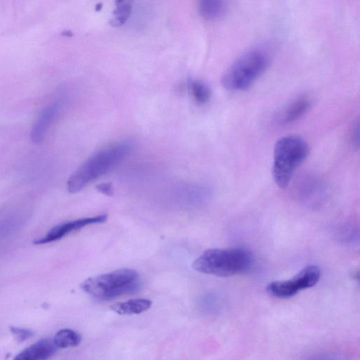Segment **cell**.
Instances as JSON below:
<instances>
[{
  "label": "cell",
  "instance_id": "obj_1",
  "mask_svg": "<svg viewBox=\"0 0 360 360\" xmlns=\"http://www.w3.org/2000/svg\"><path fill=\"white\" fill-rule=\"evenodd\" d=\"M129 142H122L102 149L88 158L69 178L67 188L76 194L108 173L131 152Z\"/></svg>",
  "mask_w": 360,
  "mask_h": 360
},
{
  "label": "cell",
  "instance_id": "obj_2",
  "mask_svg": "<svg viewBox=\"0 0 360 360\" xmlns=\"http://www.w3.org/2000/svg\"><path fill=\"white\" fill-rule=\"evenodd\" d=\"M254 254L245 248L209 249L193 263L196 271L220 277L241 275L252 269Z\"/></svg>",
  "mask_w": 360,
  "mask_h": 360
},
{
  "label": "cell",
  "instance_id": "obj_3",
  "mask_svg": "<svg viewBox=\"0 0 360 360\" xmlns=\"http://www.w3.org/2000/svg\"><path fill=\"white\" fill-rule=\"evenodd\" d=\"M270 62L268 47L261 46L249 50L226 72L222 80L223 87L230 92L248 90L265 74Z\"/></svg>",
  "mask_w": 360,
  "mask_h": 360
},
{
  "label": "cell",
  "instance_id": "obj_4",
  "mask_svg": "<svg viewBox=\"0 0 360 360\" xmlns=\"http://www.w3.org/2000/svg\"><path fill=\"white\" fill-rule=\"evenodd\" d=\"M309 144L299 136H286L275 144L273 156L272 177L281 189L287 188L299 165L307 158Z\"/></svg>",
  "mask_w": 360,
  "mask_h": 360
},
{
  "label": "cell",
  "instance_id": "obj_5",
  "mask_svg": "<svg viewBox=\"0 0 360 360\" xmlns=\"http://www.w3.org/2000/svg\"><path fill=\"white\" fill-rule=\"evenodd\" d=\"M142 286L140 275L134 270L125 268L91 277L82 284V288L101 302L134 293Z\"/></svg>",
  "mask_w": 360,
  "mask_h": 360
},
{
  "label": "cell",
  "instance_id": "obj_6",
  "mask_svg": "<svg viewBox=\"0 0 360 360\" xmlns=\"http://www.w3.org/2000/svg\"><path fill=\"white\" fill-rule=\"evenodd\" d=\"M320 277L321 270L319 267L309 265L290 279L270 283L267 286V291L278 298H290L299 291L316 286Z\"/></svg>",
  "mask_w": 360,
  "mask_h": 360
},
{
  "label": "cell",
  "instance_id": "obj_7",
  "mask_svg": "<svg viewBox=\"0 0 360 360\" xmlns=\"http://www.w3.org/2000/svg\"><path fill=\"white\" fill-rule=\"evenodd\" d=\"M108 219L107 215L86 218L68 222L57 225L52 228L47 235L34 242L35 245H45L58 241L70 233L79 230L87 226L105 222Z\"/></svg>",
  "mask_w": 360,
  "mask_h": 360
},
{
  "label": "cell",
  "instance_id": "obj_8",
  "mask_svg": "<svg viewBox=\"0 0 360 360\" xmlns=\"http://www.w3.org/2000/svg\"><path fill=\"white\" fill-rule=\"evenodd\" d=\"M59 111V104L54 103L48 106L42 112L31 131V140L33 143L38 145L44 140Z\"/></svg>",
  "mask_w": 360,
  "mask_h": 360
},
{
  "label": "cell",
  "instance_id": "obj_9",
  "mask_svg": "<svg viewBox=\"0 0 360 360\" xmlns=\"http://www.w3.org/2000/svg\"><path fill=\"white\" fill-rule=\"evenodd\" d=\"M58 348L53 339H42L19 353L15 359L43 360L51 357Z\"/></svg>",
  "mask_w": 360,
  "mask_h": 360
},
{
  "label": "cell",
  "instance_id": "obj_10",
  "mask_svg": "<svg viewBox=\"0 0 360 360\" xmlns=\"http://www.w3.org/2000/svg\"><path fill=\"white\" fill-rule=\"evenodd\" d=\"M312 101L309 98H300L288 106L279 117L280 124L286 126L298 121L310 110Z\"/></svg>",
  "mask_w": 360,
  "mask_h": 360
},
{
  "label": "cell",
  "instance_id": "obj_11",
  "mask_svg": "<svg viewBox=\"0 0 360 360\" xmlns=\"http://www.w3.org/2000/svg\"><path fill=\"white\" fill-rule=\"evenodd\" d=\"M152 302L148 299H133L117 303L111 307L114 313L121 316L139 315L151 309Z\"/></svg>",
  "mask_w": 360,
  "mask_h": 360
},
{
  "label": "cell",
  "instance_id": "obj_12",
  "mask_svg": "<svg viewBox=\"0 0 360 360\" xmlns=\"http://www.w3.org/2000/svg\"><path fill=\"white\" fill-rule=\"evenodd\" d=\"M201 16L209 21L223 17L227 10V0H199Z\"/></svg>",
  "mask_w": 360,
  "mask_h": 360
},
{
  "label": "cell",
  "instance_id": "obj_13",
  "mask_svg": "<svg viewBox=\"0 0 360 360\" xmlns=\"http://www.w3.org/2000/svg\"><path fill=\"white\" fill-rule=\"evenodd\" d=\"M134 0H115L111 24L115 27L124 26L129 19L133 7Z\"/></svg>",
  "mask_w": 360,
  "mask_h": 360
},
{
  "label": "cell",
  "instance_id": "obj_14",
  "mask_svg": "<svg viewBox=\"0 0 360 360\" xmlns=\"http://www.w3.org/2000/svg\"><path fill=\"white\" fill-rule=\"evenodd\" d=\"M54 341L58 348L74 347L80 345L81 336L72 329H63L56 333Z\"/></svg>",
  "mask_w": 360,
  "mask_h": 360
},
{
  "label": "cell",
  "instance_id": "obj_15",
  "mask_svg": "<svg viewBox=\"0 0 360 360\" xmlns=\"http://www.w3.org/2000/svg\"><path fill=\"white\" fill-rule=\"evenodd\" d=\"M190 90L193 99L198 104H206L211 97L210 88L199 81H194L190 83Z\"/></svg>",
  "mask_w": 360,
  "mask_h": 360
},
{
  "label": "cell",
  "instance_id": "obj_16",
  "mask_svg": "<svg viewBox=\"0 0 360 360\" xmlns=\"http://www.w3.org/2000/svg\"><path fill=\"white\" fill-rule=\"evenodd\" d=\"M350 142L352 147L359 149V122L357 118L353 122L350 131Z\"/></svg>",
  "mask_w": 360,
  "mask_h": 360
},
{
  "label": "cell",
  "instance_id": "obj_17",
  "mask_svg": "<svg viewBox=\"0 0 360 360\" xmlns=\"http://www.w3.org/2000/svg\"><path fill=\"white\" fill-rule=\"evenodd\" d=\"M11 332L19 342H24L29 339L33 335L31 331L21 328L12 327Z\"/></svg>",
  "mask_w": 360,
  "mask_h": 360
},
{
  "label": "cell",
  "instance_id": "obj_18",
  "mask_svg": "<svg viewBox=\"0 0 360 360\" xmlns=\"http://www.w3.org/2000/svg\"><path fill=\"white\" fill-rule=\"evenodd\" d=\"M97 188L99 192L107 196H112L113 195V188L110 183L99 185Z\"/></svg>",
  "mask_w": 360,
  "mask_h": 360
}]
</instances>
